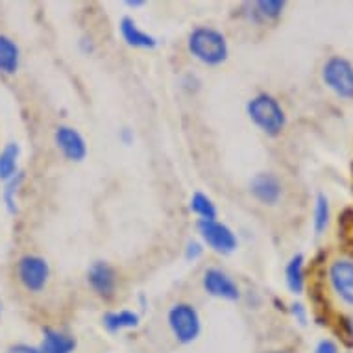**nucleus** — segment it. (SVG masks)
Returning <instances> with one entry per match:
<instances>
[{
    "mask_svg": "<svg viewBox=\"0 0 353 353\" xmlns=\"http://www.w3.org/2000/svg\"><path fill=\"white\" fill-rule=\"evenodd\" d=\"M331 219V208L330 200L324 192H320L316 200H314V216H313V228L316 235H322L325 232V228L330 224Z\"/></svg>",
    "mask_w": 353,
    "mask_h": 353,
    "instance_id": "20",
    "label": "nucleus"
},
{
    "mask_svg": "<svg viewBox=\"0 0 353 353\" xmlns=\"http://www.w3.org/2000/svg\"><path fill=\"white\" fill-rule=\"evenodd\" d=\"M141 322L139 314L134 313V311H128V309H122V311H110V313L104 314L102 319V324L108 331L111 333H117V331L122 330H134L137 327Z\"/></svg>",
    "mask_w": 353,
    "mask_h": 353,
    "instance_id": "17",
    "label": "nucleus"
},
{
    "mask_svg": "<svg viewBox=\"0 0 353 353\" xmlns=\"http://www.w3.org/2000/svg\"><path fill=\"white\" fill-rule=\"evenodd\" d=\"M327 279L333 292L346 305L353 307V259L352 257H339L331 261L327 268Z\"/></svg>",
    "mask_w": 353,
    "mask_h": 353,
    "instance_id": "7",
    "label": "nucleus"
},
{
    "mask_svg": "<svg viewBox=\"0 0 353 353\" xmlns=\"http://www.w3.org/2000/svg\"><path fill=\"white\" fill-rule=\"evenodd\" d=\"M290 314L294 316L296 322L301 325L307 324V307L300 301H294V303H290Z\"/></svg>",
    "mask_w": 353,
    "mask_h": 353,
    "instance_id": "23",
    "label": "nucleus"
},
{
    "mask_svg": "<svg viewBox=\"0 0 353 353\" xmlns=\"http://www.w3.org/2000/svg\"><path fill=\"white\" fill-rule=\"evenodd\" d=\"M121 141L124 143V145H132V143H134V134H132V130H130V128H122Z\"/></svg>",
    "mask_w": 353,
    "mask_h": 353,
    "instance_id": "27",
    "label": "nucleus"
},
{
    "mask_svg": "<svg viewBox=\"0 0 353 353\" xmlns=\"http://www.w3.org/2000/svg\"><path fill=\"white\" fill-rule=\"evenodd\" d=\"M287 2L285 0H257L244 4V15L254 23H267L276 21L283 15Z\"/></svg>",
    "mask_w": 353,
    "mask_h": 353,
    "instance_id": "12",
    "label": "nucleus"
},
{
    "mask_svg": "<svg viewBox=\"0 0 353 353\" xmlns=\"http://www.w3.org/2000/svg\"><path fill=\"white\" fill-rule=\"evenodd\" d=\"M314 353H341L339 352V346H336L335 342L330 341V339H324V341H320L314 347Z\"/></svg>",
    "mask_w": 353,
    "mask_h": 353,
    "instance_id": "25",
    "label": "nucleus"
},
{
    "mask_svg": "<svg viewBox=\"0 0 353 353\" xmlns=\"http://www.w3.org/2000/svg\"><path fill=\"white\" fill-rule=\"evenodd\" d=\"M322 80L341 99L353 100V63L342 56H331L322 67Z\"/></svg>",
    "mask_w": 353,
    "mask_h": 353,
    "instance_id": "4",
    "label": "nucleus"
},
{
    "mask_svg": "<svg viewBox=\"0 0 353 353\" xmlns=\"http://www.w3.org/2000/svg\"><path fill=\"white\" fill-rule=\"evenodd\" d=\"M17 278L28 292H41L48 283L50 267L39 255H23L17 263Z\"/></svg>",
    "mask_w": 353,
    "mask_h": 353,
    "instance_id": "6",
    "label": "nucleus"
},
{
    "mask_svg": "<svg viewBox=\"0 0 353 353\" xmlns=\"http://www.w3.org/2000/svg\"><path fill=\"white\" fill-rule=\"evenodd\" d=\"M54 141L61 154L70 161H83L87 156V143L83 135L72 126H58L54 132Z\"/></svg>",
    "mask_w": 353,
    "mask_h": 353,
    "instance_id": "9",
    "label": "nucleus"
},
{
    "mask_svg": "<svg viewBox=\"0 0 353 353\" xmlns=\"http://www.w3.org/2000/svg\"><path fill=\"white\" fill-rule=\"evenodd\" d=\"M2 313H4V303L0 300V320H2Z\"/></svg>",
    "mask_w": 353,
    "mask_h": 353,
    "instance_id": "30",
    "label": "nucleus"
},
{
    "mask_svg": "<svg viewBox=\"0 0 353 353\" xmlns=\"http://www.w3.org/2000/svg\"><path fill=\"white\" fill-rule=\"evenodd\" d=\"M265 353H289V352H281V350H274V352H265Z\"/></svg>",
    "mask_w": 353,
    "mask_h": 353,
    "instance_id": "31",
    "label": "nucleus"
},
{
    "mask_svg": "<svg viewBox=\"0 0 353 353\" xmlns=\"http://www.w3.org/2000/svg\"><path fill=\"white\" fill-rule=\"evenodd\" d=\"M285 281L292 294H301L305 289V257L294 254L285 267Z\"/></svg>",
    "mask_w": 353,
    "mask_h": 353,
    "instance_id": "15",
    "label": "nucleus"
},
{
    "mask_svg": "<svg viewBox=\"0 0 353 353\" xmlns=\"http://www.w3.org/2000/svg\"><path fill=\"white\" fill-rule=\"evenodd\" d=\"M39 350L43 353H72L76 350V341L69 333L45 327Z\"/></svg>",
    "mask_w": 353,
    "mask_h": 353,
    "instance_id": "14",
    "label": "nucleus"
},
{
    "mask_svg": "<svg viewBox=\"0 0 353 353\" xmlns=\"http://www.w3.org/2000/svg\"><path fill=\"white\" fill-rule=\"evenodd\" d=\"M202 285L205 292L214 298H222L228 301H237L241 298V289L237 281L220 268H208L203 272Z\"/></svg>",
    "mask_w": 353,
    "mask_h": 353,
    "instance_id": "8",
    "label": "nucleus"
},
{
    "mask_svg": "<svg viewBox=\"0 0 353 353\" xmlns=\"http://www.w3.org/2000/svg\"><path fill=\"white\" fill-rule=\"evenodd\" d=\"M8 353H43L39 347L30 346V344H15L8 350Z\"/></svg>",
    "mask_w": 353,
    "mask_h": 353,
    "instance_id": "26",
    "label": "nucleus"
},
{
    "mask_svg": "<svg viewBox=\"0 0 353 353\" xmlns=\"http://www.w3.org/2000/svg\"><path fill=\"white\" fill-rule=\"evenodd\" d=\"M168 327L176 336V341L181 344H191L198 339L200 331H202V320L198 314L196 307L191 303H174L168 309L167 314Z\"/></svg>",
    "mask_w": 353,
    "mask_h": 353,
    "instance_id": "3",
    "label": "nucleus"
},
{
    "mask_svg": "<svg viewBox=\"0 0 353 353\" xmlns=\"http://www.w3.org/2000/svg\"><path fill=\"white\" fill-rule=\"evenodd\" d=\"M189 208L194 214L200 216V220H216V205L208 194L203 192H194L189 202Z\"/></svg>",
    "mask_w": 353,
    "mask_h": 353,
    "instance_id": "19",
    "label": "nucleus"
},
{
    "mask_svg": "<svg viewBox=\"0 0 353 353\" xmlns=\"http://www.w3.org/2000/svg\"><path fill=\"white\" fill-rule=\"evenodd\" d=\"M250 192L254 194L255 200H259L265 205H274L283 196V183L278 176L272 172L255 174L250 181Z\"/></svg>",
    "mask_w": 353,
    "mask_h": 353,
    "instance_id": "11",
    "label": "nucleus"
},
{
    "mask_svg": "<svg viewBox=\"0 0 353 353\" xmlns=\"http://www.w3.org/2000/svg\"><path fill=\"white\" fill-rule=\"evenodd\" d=\"M341 333L344 341L353 346V316H342L341 319Z\"/></svg>",
    "mask_w": 353,
    "mask_h": 353,
    "instance_id": "22",
    "label": "nucleus"
},
{
    "mask_svg": "<svg viewBox=\"0 0 353 353\" xmlns=\"http://www.w3.org/2000/svg\"><path fill=\"white\" fill-rule=\"evenodd\" d=\"M87 281L91 285V289L104 300H110L115 294L117 289V274L115 268L111 267L105 261H94L93 265L87 270Z\"/></svg>",
    "mask_w": 353,
    "mask_h": 353,
    "instance_id": "10",
    "label": "nucleus"
},
{
    "mask_svg": "<svg viewBox=\"0 0 353 353\" xmlns=\"http://www.w3.org/2000/svg\"><path fill=\"white\" fill-rule=\"evenodd\" d=\"M24 181V172L23 170H19L13 178L6 181V187H4V192H2V198H4V203H6V209L8 213L15 214L19 211V205H17V192L21 189Z\"/></svg>",
    "mask_w": 353,
    "mask_h": 353,
    "instance_id": "21",
    "label": "nucleus"
},
{
    "mask_svg": "<svg viewBox=\"0 0 353 353\" xmlns=\"http://www.w3.org/2000/svg\"><path fill=\"white\" fill-rule=\"evenodd\" d=\"M19 157H21V146L17 143H8L0 150V180L8 181L19 172Z\"/></svg>",
    "mask_w": 353,
    "mask_h": 353,
    "instance_id": "18",
    "label": "nucleus"
},
{
    "mask_svg": "<svg viewBox=\"0 0 353 353\" xmlns=\"http://www.w3.org/2000/svg\"><path fill=\"white\" fill-rule=\"evenodd\" d=\"M246 113L250 121L259 128L263 134L270 137H278L287 126V115H285L283 105L279 104L276 97L268 93L255 94L254 99L248 100Z\"/></svg>",
    "mask_w": 353,
    "mask_h": 353,
    "instance_id": "2",
    "label": "nucleus"
},
{
    "mask_svg": "<svg viewBox=\"0 0 353 353\" xmlns=\"http://www.w3.org/2000/svg\"><path fill=\"white\" fill-rule=\"evenodd\" d=\"M198 233H200L203 243L216 254L230 255L239 246L235 232L230 226H226L224 222H219V220H200L198 222Z\"/></svg>",
    "mask_w": 353,
    "mask_h": 353,
    "instance_id": "5",
    "label": "nucleus"
},
{
    "mask_svg": "<svg viewBox=\"0 0 353 353\" xmlns=\"http://www.w3.org/2000/svg\"><path fill=\"white\" fill-rule=\"evenodd\" d=\"M203 246L198 241H189L185 246V259L187 261H196L198 257H202Z\"/></svg>",
    "mask_w": 353,
    "mask_h": 353,
    "instance_id": "24",
    "label": "nucleus"
},
{
    "mask_svg": "<svg viewBox=\"0 0 353 353\" xmlns=\"http://www.w3.org/2000/svg\"><path fill=\"white\" fill-rule=\"evenodd\" d=\"M21 65V48L12 37L0 34V72L15 74Z\"/></svg>",
    "mask_w": 353,
    "mask_h": 353,
    "instance_id": "16",
    "label": "nucleus"
},
{
    "mask_svg": "<svg viewBox=\"0 0 353 353\" xmlns=\"http://www.w3.org/2000/svg\"><path fill=\"white\" fill-rule=\"evenodd\" d=\"M145 4V0H126V6L130 8H139Z\"/></svg>",
    "mask_w": 353,
    "mask_h": 353,
    "instance_id": "29",
    "label": "nucleus"
},
{
    "mask_svg": "<svg viewBox=\"0 0 353 353\" xmlns=\"http://www.w3.org/2000/svg\"><path fill=\"white\" fill-rule=\"evenodd\" d=\"M187 48L192 54V58L209 67L224 63L230 54L226 35L209 26H198L192 30L187 37Z\"/></svg>",
    "mask_w": 353,
    "mask_h": 353,
    "instance_id": "1",
    "label": "nucleus"
},
{
    "mask_svg": "<svg viewBox=\"0 0 353 353\" xmlns=\"http://www.w3.org/2000/svg\"><path fill=\"white\" fill-rule=\"evenodd\" d=\"M80 45H83V47H85V52H93V50H94L93 41L87 39V37H83V39L80 41Z\"/></svg>",
    "mask_w": 353,
    "mask_h": 353,
    "instance_id": "28",
    "label": "nucleus"
},
{
    "mask_svg": "<svg viewBox=\"0 0 353 353\" xmlns=\"http://www.w3.org/2000/svg\"><path fill=\"white\" fill-rule=\"evenodd\" d=\"M119 30H121L122 39L126 41V45H130V47L145 48V50H150V48L157 47L156 37L141 28L139 24L135 23V19L122 17L121 24H119Z\"/></svg>",
    "mask_w": 353,
    "mask_h": 353,
    "instance_id": "13",
    "label": "nucleus"
}]
</instances>
